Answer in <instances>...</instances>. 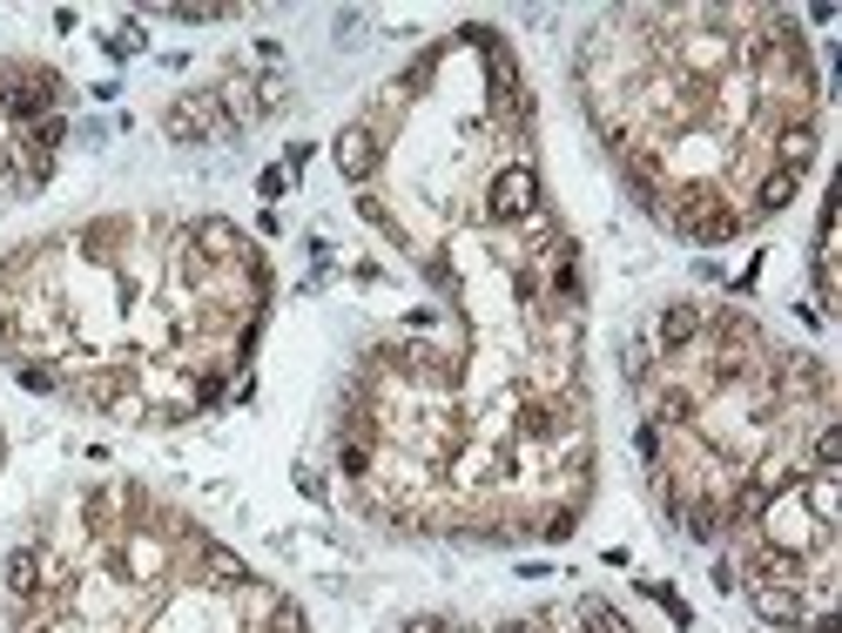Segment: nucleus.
I'll return each mask as SVG.
<instances>
[{
  "instance_id": "15",
  "label": "nucleus",
  "mask_w": 842,
  "mask_h": 633,
  "mask_svg": "<svg viewBox=\"0 0 842 633\" xmlns=\"http://www.w3.org/2000/svg\"><path fill=\"white\" fill-rule=\"evenodd\" d=\"M61 142H68V122H61V115H41V122L27 129V148H61Z\"/></svg>"
},
{
  "instance_id": "12",
  "label": "nucleus",
  "mask_w": 842,
  "mask_h": 633,
  "mask_svg": "<svg viewBox=\"0 0 842 633\" xmlns=\"http://www.w3.org/2000/svg\"><path fill=\"white\" fill-rule=\"evenodd\" d=\"M519 236H526V243H539V250H553V243H567V236H559V223H553V210L539 203L533 216H519Z\"/></svg>"
},
{
  "instance_id": "7",
  "label": "nucleus",
  "mask_w": 842,
  "mask_h": 633,
  "mask_svg": "<svg viewBox=\"0 0 842 633\" xmlns=\"http://www.w3.org/2000/svg\"><path fill=\"white\" fill-rule=\"evenodd\" d=\"M695 337H701V310L695 303H667L661 324H654V344L661 350H680V344H695Z\"/></svg>"
},
{
  "instance_id": "18",
  "label": "nucleus",
  "mask_w": 842,
  "mask_h": 633,
  "mask_svg": "<svg viewBox=\"0 0 842 633\" xmlns=\"http://www.w3.org/2000/svg\"><path fill=\"white\" fill-rule=\"evenodd\" d=\"M573 526H580V512H573V505H567V512H546V519H539V539H553V546H559V539H573Z\"/></svg>"
},
{
  "instance_id": "4",
  "label": "nucleus",
  "mask_w": 842,
  "mask_h": 633,
  "mask_svg": "<svg viewBox=\"0 0 842 633\" xmlns=\"http://www.w3.org/2000/svg\"><path fill=\"white\" fill-rule=\"evenodd\" d=\"M331 155H337V169H344V182H371V169H378V135H371L365 122H351V129H337Z\"/></svg>"
},
{
  "instance_id": "1",
  "label": "nucleus",
  "mask_w": 842,
  "mask_h": 633,
  "mask_svg": "<svg viewBox=\"0 0 842 633\" xmlns=\"http://www.w3.org/2000/svg\"><path fill=\"white\" fill-rule=\"evenodd\" d=\"M539 210V176H533V163H506L499 176H493V189H486V216L493 223H519V216H533Z\"/></svg>"
},
{
  "instance_id": "20",
  "label": "nucleus",
  "mask_w": 842,
  "mask_h": 633,
  "mask_svg": "<svg viewBox=\"0 0 842 633\" xmlns=\"http://www.w3.org/2000/svg\"><path fill=\"white\" fill-rule=\"evenodd\" d=\"M14 378H21L27 391H61V378H55L48 365H34V358H27V365H14Z\"/></svg>"
},
{
  "instance_id": "17",
  "label": "nucleus",
  "mask_w": 842,
  "mask_h": 633,
  "mask_svg": "<svg viewBox=\"0 0 842 633\" xmlns=\"http://www.w3.org/2000/svg\"><path fill=\"white\" fill-rule=\"evenodd\" d=\"M835 458H842V431L822 425V431H816V471H835Z\"/></svg>"
},
{
  "instance_id": "23",
  "label": "nucleus",
  "mask_w": 842,
  "mask_h": 633,
  "mask_svg": "<svg viewBox=\"0 0 842 633\" xmlns=\"http://www.w3.org/2000/svg\"><path fill=\"white\" fill-rule=\"evenodd\" d=\"M398 633H452V626L438 613H412V620H398Z\"/></svg>"
},
{
  "instance_id": "16",
  "label": "nucleus",
  "mask_w": 842,
  "mask_h": 633,
  "mask_svg": "<svg viewBox=\"0 0 842 633\" xmlns=\"http://www.w3.org/2000/svg\"><path fill=\"white\" fill-rule=\"evenodd\" d=\"M809 499L822 519H835V471H809Z\"/></svg>"
},
{
  "instance_id": "6",
  "label": "nucleus",
  "mask_w": 842,
  "mask_h": 633,
  "mask_svg": "<svg viewBox=\"0 0 842 633\" xmlns=\"http://www.w3.org/2000/svg\"><path fill=\"white\" fill-rule=\"evenodd\" d=\"M195 560H203V573H210L223 593H244V586H250V566L236 560L229 546H216V539H195Z\"/></svg>"
},
{
  "instance_id": "19",
  "label": "nucleus",
  "mask_w": 842,
  "mask_h": 633,
  "mask_svg": "<svg viewBox=\"0 0 842 633\" xmlns=\"http://www.w3.org/2000/svg\"><path fill=\"white\" fill-rule=\"evenodd\" d=\"M270 633H304V607L297 600H276L270 607Z\"/></svg>"
},
{
  "instance_id": "13",
  "label": "nucleus",
  "mask_w": 842,
  "mask_h": 633,
  "mask_svg": "<svg viewBox=\"0 0 842 633\" xmlns=\"http://www.w3.org/2000/svg\"><path fill=\"white\" fill-rule=\"evenodd\" d=\"M580 620H586V633H633L607 600H580Z\"/></svg>"
},
{
  "instance_id": "3",
  "label": "nucleus",
  "mask_w": 842,
  "mask_h": 633,
  "mask_svg": "<svg viewBox=\"0 0 842 633\" xmlns=\"http://www.w3.org/2000/svg\"><path fill=\"white\" fill-rule=\"evenodd\" d=\"M189 250H195V256H210V263H250L244 229L223 223V216H195V223H189Z\"/></svg>"
},
{
  "instance_id": "11",
  "label": "nucleus",
  "mask_w": 842,
  "mask_h": 633,
  "mask_svg": "<svg viewBox=\"0 0 842 633\" xmlns=\"http://www.w3.org/2000/svg\"><path fill=\"white\" fill-rule=\"evenodd\" d=\"M620 371H627L633 384H648V378H654V344H648V337H627V344H620Z\"/></svg>"
},
{
  "instance_id": "8",
  "label": "nucleus",
  "mask_w": 842,
  "mask_h": 633,
  "mask_svg": "<svg viewBox=\"0 0 842 633\" xmlns=\"http://www.w3.org/2000/svg\"><path fill=\"white\" fill-rule=\"evenodd\" d=\"M748 600H755V613L769 620V626H802V600H795V586L782 593V586H748Z\"/></svg>"
},
{
  "instance_id": "2",
  "label": "nucleus",
  "mask_w": 842,
  "mask_h": 633,
  "mask_svg": "<svg viewBox=\"0 0 842 633\" xmlns=\"http://www.w3.org/2000/svg\"><path fill=\"white\" fill-rule=\"evenodd\" d=\"M163 129H169V142H223V135H236L216 95H189V101H176Z\"/></svg>"
},
{
  "instance_id": "24",
  "label": "nucleus",
  "mask_w": 842,
  "mask_h": 633,
  "mask_svg": "<svg viewBox=\"0 0 842 633\" xmlns=\"http://www.w3.org/2000/svg\"><path fill=\"white\" fill-rule=\"evenodd\" d=\"M216 398H223V371H210L203 384H195V405H216Z\"/></svg>"
},
{
  "instance_id": "10",
  "label": "nucleus",
  "mask_w": 842,
  "mask_h": 633,
  "mask_svg": "<svg viewBox=\"0 0 842 633\" xmlns=\"http://www.w3.org/2000/svg\"><path fill=\"white\" fill-rule=\"evenodd\" d=\"M795 189H802V176H788V169H769V176H761V189H755V216H769V210H788V203H795Z\"/></svg>"
},
{
  "instance_id": "5",
  "label": "nucleus",
  "mask_w": 842,
  "mask_h": 633,
  "mask_svg": "<svg viewBox=\"0 0 842 633\" xmlns=\"http://www.w3.org/2000/svg\"><path fill=\"white\" fill-rule=\"evenodd\" d=\"M809 163H816V122H782L775 129V169L802 176Z\"/></svg>"
},
{
  "instance_id": "14",
  "label": "nucleus",
  "mask_w": 842,
  "mask_h": 633,
  "mask_svg": "<svg viewBox=\"0 0 842 633\" xmlns=\"http://www.w3.org/2000/svg\"><path fill=\"white\" fill-rule=\"evenodd\" d=\"M337 471H344V479H365V471H371V445L365 439H344L337 445Z\"/></svg>"
},
{
  "instance_id": "9",
  "label": "nucleus",
  "mask_w": 842,
  "mask_h": 633,
  "mask_svg": "<svg viewBox=\"0 0 842 633\" xmlns=\"http://www.w3.org/2000/svg\"><path fill=\"white\" fill-rule=\"evenodd\" d=\"M8 593H14V600H34V593H41V552H34V546L8 552Z\"/></svg>"
},
{
  "instance_id": "25",
  "label": "nucleus",
  "mask_w": 842,
  "mask_h": 633,
  "mask_svg": "<svg viewBox=\"0 0 842 633\" xmlns=\"http://www.w3.org/2000/svg\"><path fill=\"white\" fill-rule=\"evenodd\" d=\"M14 337V324H8V310H0V344H8Z\"/></svg>"
},
{
  "instance_id": "22",
  "label": "nucleus",
  "mask_w": 842,
  "mask_h": 633,
  "mask_svg": "<svg viewBox=\"0 0 842 633\" xmlns=\"http://www.w3.org/2000/svg\"><path fill=\"white\" fill-rule=\"evenodd\" d=\"M284 95H290V82L284 74H270V82H257V108L270 115V108H284Z\"/></svg>"
},
{
  "instance_id": "21",
  "label": "nucleus",
  "mask_w": 842,
  "mask_h": 633,
  "mask_svg": "<svg viewBox=\"0 0 842 633\" xmlns=\"http://www.w3.org/2000/svg\"><path fill=\"white\" fill-rule=\"evenodd\" d=\"M526 431H533V439H553V431H559V411H553V405H526Z\"/></svg>"
}]
</instances>
